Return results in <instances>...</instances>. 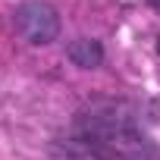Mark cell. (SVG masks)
I'll list each match as a JSON object with an SVG mask.
<instances>
[{
  "label": "cell",
  "instance_id": "6da1fadb",
  "mask_svg": "<svg viewBox=\"0 0 160 160\" xmlns=\"http://www.w3.org/2000/svg\"><path fill=\"white\" fill-rule=\"evenodd\" d=\"M66 151L85 160H160V148L138 119V110L116 98H98L66 129Z\"/></svg>",
  "mask_w": 160,
  "mask_h": 160
},
{
  "label": "cell",
  "instance_id": "7a4b0ae2",
  "mask_svg": "<svg viewBox=\"0 0 160 160\" xmlns=\"http://www.w3.org/2000/svg\"><path fill=\"white\" fill-rule=\"evenodd\" d=\"M13 25H16L19 38L35 44V47L53 44L60 38V13L50 3H44V0H25V3H19L16 13H13Z\"/></svg>",
  "mask_w": 160,
  "mask_h": 160
},
{
  "label": "cell",
  "instance_id": "3957f363",
  "mask_svg": "<svg viewBox=\"0 0 160 160\" xmlns=\"http://www.w3.org/2000/svg\"><path fill=\"white\" fill-rule=\"evenodd\" d=\"M66 57H69V63L78 66V69H98V66L104 63V47H101V41H94V38H75V41H69Z\"/></svg>",
  "mask_w": 160,
  "mask_h": 160
},
{
  "label": "cell",
  "instance_id": "277c9868",
  "mask_svg": "<svg viewBox=\"0 0 160 160\" xmlns=\"http://www.w3.org/2000/svg\"><path fill=\"white\" fill-rule=\"evenodd\" d=\"M148 3H151V7H154V10H160V0H148Z\"/></svg>",
  "mask_w": 160,
  "mask_h": 160
},
{
  "label": "cell",
  "instance_id": "5b68a950",
  "mask_svg": "<svg viewBox=\"0 0 160 160\" xmlns=\"http://www.w3.org/2000/svg\"><path fill=\"white\" fill-rule=\"evenodd\" d=\"M157 53H160V32H157Z\"/></svg>",
  "mask_w": 160,
  "mask_h": 160
}]
</instances>
